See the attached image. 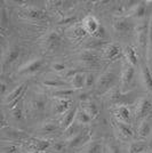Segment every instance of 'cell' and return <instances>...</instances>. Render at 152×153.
<instances>
[{"label": "cell", "instance_id": "cell-3", "mask_svg": "<svg viewBox=\"0 0 152 153\" xmlns=\"http://www.w3.org/2000/svg\"><path fill=\"white\" fill-rule=\"evenodd\" d=\"M76 59L78 64L86 70L100 69L103 63L101 54H98L97 51H92V49H83L79 51L76 55Z\"/></svg>", "mask_w": 152, "mask_h": 153}, {"label": "cell", "instance_id": "cell-12", "mask_svg": "<svg viewBox=\"0 0 152 153\" xmlns=\"http://www.w3.org/2000/svg\"><path fill=\"white\" fill-rule=\"evenodd\" d=\"M45 65V59L41 57L33 58L31 61L26 62L25 64H23L19 70H17V76H33L36 73H38L39 71L44 68Z\"/></svg>", "mask_w": 152, "mask_h": 153}, {"label": "cell", "instance_id": "cell-32", "mask_svg": "<svg viewBox=\"0 0 152 153\" xmlns=\"http://www.w3.org/2000/svg\"><path fill=\"white\" fill-rule=\"evenodd\" d=\"M22 16H24L25 19H32V21H42L47 19V15L37 8H26L22 12Z\"/></svg>", "mask_w": 152, "mask_h": 153}, {"label": "cell", "instance_id": "cell-37", "mask_svg": "<svg viewBox=\"0 0 152 153\" xmlns=\"http://www.w3.org/2000/svg\"><path fill=\"white\" fill-rule=\"evenodd\" d=\"M146 59H148L149 66L152 69V16L150 17V30H149V41H148Z\"/></svg>", "mask_w": 152, "mask_h": 153}, {"label": "cell", "instance_id": "cell-8", "mask_svg": "<svg viewBox=\"0 0 152 153\" xmlns=\"http://www.w3.org/2000/svg\"><path fill=\"white\" fill-rule=\"evenodd\" d=\"M22 54V47L19 45L8 46L6 51H2V57H1V71H5L14 64L19 58Z\"/></svg>", "mask_w": 152, "mask_h": 153}, {"label": "cell", "instance_id": "cell-24", "mask_svg": "<svg viewBox=\"0 0 152 153\" xmlns=\"http://www.w3.org/2000/svg\"><path fill=\"white\" fill-rule=\"evenodd\" d=\"M122 56L128 64L133 65L135 68L139 65V51H137V48L135 46H125L122 48Z\"/></svg>", "mask_w": 152, "mask_h": 153}, {"label": "cell", "instance_id": "cell-31", "mask_svg": "<svg viewBox=\"0 0 152 153\" xmlns=\"http://www.w3.org/2000/svg\"><path fill=\"white\" fill-rule=\"evenodd\" d=\"M80 108H83V111H85V112H86L93 120L96 119V118L98 117V114H100V108H98V106H97L96 103L94 102V101H92L90 98L87 100V101L81 102Z\"/></svg>", "mask_w": 152, "mask_h": 153}, {"label": "cell", "instance_id": "cell-16", "mask_svg": "<svg viewBox=\"0 0 152 153\" xmlns=\"http://www.w3.org/2000/svg\"><path fill=\"white\" fill-rule=\"evenodd\" d=\"M112 26H113L114 31L117 32L118 34H121V36L128 34L129 32L134 31V29H135V26L130 22L128 16H119V17H117L113 21Z\"/></svg>", "mask_w": 152, "mask_h": 153}, {"label": "cell", "instance_id": "cell-9", "mask_svg": "<svg viewBox=\"0 0 152 153\" xmlns=\"http://www.w3.org/2000/svg\"><path fill=\"white\" fill-rule=\"evenodd\" d=\"M40 45L41 48L47 53L56 51L62 45V37L57 31H51L41 38Z\"/></svg>", "mask_w": 152, "mask_h": 153}, {"label": "cell", "instance_id": "cell-23", "mask_svg": "<svg viewBox=\"0 0 152 153\" xmlns=\"http://www.w3.org/2000/svg\"><path fill=\"white\" fill-rule=\"evenodd\" d=\"M78 108L79 106L78 105H75L72 108H70L66 113H64L62 117L58 118V123H60V127L62 130H65L66 128H69L73 122L76 120V115L77 112H78Z\"/></svg>", "mask_w": 152, "mask_h": 153}, {"label": "cell", "instance_id": "cell-45", "mask_svg": "<svg viewBox=\"0 0 152 153\" xmlns=\"http://www.w3.org/2000/svg\"><path fill=\"white\" fill-rule=\"evenodd\" d=\"M41 153H51V152H41Z\"/></svg>", "mask_w": 152, "mask_h": 153}, {"label": "cell", "instance_id": "cell-38", "mask_svg": "<svg viewBox=\"0 0 152 153\" xmlns=\"http://www.w3.org/2000/svg\"><path fill=\"white\" fill-rule=\"evenodd\" d=\"M0 23H1V33L4 36L5 30L9 26V15L7 13V9L5 7L1 8V14H0Z\"/></svg>", "mask_w": 152, "mask_h": 153}, {"label": "cell", "instance_id": "cell-14", "mask_svg": "<svg viewBox=\"0 0 152 153\" xmlns=\"http://www.w3.org/2000/svg\"><path fill=\"white\" fill-rule=\"evenodd\" d=\"M51 112L55 117H62L64 113H66L70 108H73L72 100H62V98H53V101L49 104Z\"/></svg>", "mask_w": 152, "mask_h": 153}, {"label": "cell", "instance_id": "cell-39", "mask_svg": "<svg viewBox=\"0 0 152 153\" xmlns=\"http://www.w3.org/2000/svg\"><path fill=\"white\" fill-rule=\"evenodd\" d=\"M19 151V145L13 143V142L2 143V145H1V153H17Z\"/></svg>", "mask_w": 152, "mask_h": 153}, {"label": "cell", "instance_id": "cell-15", "mask_svg": "<svg viewBox=\"0 0 152 153\" xmlns=\"http://www.w3.org/2000/svg\"><path fill=\"white\" fill-rule=\"evenodd\" d=\"M86 76H87V71L78 70L71 72L68 76V82H69L70 87L75 90L86 88Z\"/></svg>", "mask_w": 152, "mask_h": 153}, {"label": "cell", "instance_id": "cell-34", "mask_svg": "<svg viewBox=\"0 0 152 153\" xmlns=\"http://www.w3.org/2000/svg\"><path fill=\"white\" fill-rule=\"evenodd\" d=\"M75 94H76V90L72 89L71 87L53 90V91H51L53 98H62V100H71V97L75 95Z\"/></svg>", "mask_w": 152, "mask_h": 153}, {"label": "cell", "instance_id": "cell-21", "mask_svg": "<svg viewBox=\"0 0 152 153\" xmlns=\"http://www.w3.org/2000/svg\"><path fill=\"white\" fill-rule=\"evenodd\" d=\"M61 129L58 121H54V120H46V121L39 123V126L34 129V133L40 136H46V135L55 134Z\"/></svg>", "mask_w": 152, "mask_h": 153}, {"label": "cell", "instance_id": "cell-7", "mask_svg": "<svg viewBox=\"0 0 152 153\" xmlns=\"http://www.w3.org/2000/svg\"><path fill=\"white\" fill-rule=\"evenodd\" d=\"M135 81V66L124 61L120 70V88L125 93H129V88Z\"/></svg>", "mask_w": 152, "mask_h": 153}, {"label": "cell", "instance_id": "cell-5", "mask_svg": "<svg viewBox=\"0 0 152 153\" xmlns=\"http://www.w3.org/2000/svg\"><path fill=\"white\" fill-rule=\"evenodd\" d=\"M105 101L108 103H111L113 106H119V105H128L129 103L134 102L132 93H125L122 91L120 86H117L109 90L108 93L104 95Z\"/></svg>", "mask_w": 152, "mask_h": 153}, {"label": "cell", "instance_id": "cell-42", "mask_svg": "<svg viewBox=\"0 0 152 153\" xmlns=\"http://www.w3.org/2000/svg\"><path fill=\"white\" fill-rule=\"evenodd\" d=\"M51 69L53 72H55V73H63L65 72L66 70H69L68 69V65L64 63V62H61V61H56V62H53L51 64Z\"/></svg>", "mask_w": 152, "mask_h": 153}, {"label": "cell", "instance_id": "cell-41", "mask_svg": "<svg viewBox=\"0 0 152 153\" xmlns=\"http://www.w3.org/2000/svg\"><path fill=\"white\" fill-rule=\"evenodd\" d=\"M97 74L94 71H87L86 76V88H95L96 81H97Z\"/></svg>", "mask_w": 152, "mask_h": 153}, {"label": "cell", "instance_id": "cell-22", "mask_svg": "<svg viewBox=\"0 0 152 153\" xmlns=\"http://www.w3.org/2000/svg\"><path fill=\"white\" fill-rule=\"evenodd\" d=\"M152 135V117H148L146 119L142 120L139 123V127L136 130V136L139 137V140H144L149 138Z\"/></svg>", "mask_w": 152, "mask_h": 153}, {"label": "cell", "instance_id": "cell-6", "mask_svg": "<svg viewBox=\"0 0 152 153\" xmlns=\"http://www.w3.org/2000/svg\"><path fill=\"white\" fill-rule=\"evenodd\" d=\"M152 113V100L148 96L139 97L135 102L134 108V121L141 122L150 117Z\"/></svg>", "mask_w": 152, "mask_h": 153}, {"label": "cell", "instance_id": "cell-29", "mask_svg": "<svg viewBox=\"0 0 152 153\" xmlns=\"http://www.w3.org/2000/svg\"><path fill=\"white\" fill-rule=\"evenodd\" d=\"M26 137V135L23 133V131H21L19 129H16V128H12V127H8L7 128H2V138L5 140H9V142H13V140H24Z\"/></svg>", "mask_w": 152, "mask_h": 153}, {"label": "cell", "instance_id": "cell-30", "mask_svg": "<svg viewBox=\"0 0 152 153\" xmlns=\"http://www.w3.org/2000/svg\"><path fill=\"white\" fill-rule=\"evenodd\" d=\"M69 36L72 40H76V41L83 40L88 37V34H87L86 30L83 29L81 23H76L75 25L71 26V29L69 30Z\"/></svg>", "mask_w": 152, "mask_h": 153}, {"label": "cell", "instance_id": "cell-33", "mask_svg": "<svg viewBox=\"0 0 152 153\" xmlns=\"http://www.w3.org/2000/svg\"><path fill=\"white\" fill-rule=\"evenodd\" d=\"M149 144L144 140H136L129 143L128 145V153H144L148 151Z\"/></svg>", "mask_w": 152, "mask_h": 153}, {"label": "cell", "instance_id": "cell-36", "mask_svg": "<svg viewBox=\"0 0 152 153\" xmlns=\"http://www.w3.org/2000/svg\"><path fill=\"white\" fill-rule=\"evenodd\" d=\"M92 120H93V119H92V118L83 111V108L79 106L78 112H77V115H76V120H75V121H76L77 123H79L80 126L86 127L87 125H89V123L92 122Z\"/></svg>", "mask_w": 152, "mask_h": 153}, {"label": "cell", "instance_id": "cell-43", "mask_svg": "<svg viewBox=\"0 0 152 153\" xmlns=\"http://www.w3.org/2000/svg\"><path fill=\"white\" fill-rule=\"evenodd\" d=\"M65 147H66V144H64V143H62V142H53V143H51V146L48 152H51V153L63 152Z\"/></svg>", "mask_w": 152, "mask_h": 153}, {"label": "cell", "instance_id": "cell-40", "mask_svg": "<svg viewBox=\"0 0 152 153\" xmlns=\"http://www.w3.org/2000/svg\"><path fill=\"white\" fill-rule=\"evenodd\" d=\"M104 153H122V152H121V149H120V146L118 145L117 142H114V140H109V142L105 143Z\"/></svg>", "mask_w": 152, "mask_h": 153}, {"label": "cell", "instance_id": "cell-1", "mask_svg": "<svg viewBox=\"0 0 152 153\" xmlns=\"http://www.w3.org/2000/svg\"><path fill=\"white\" fill-rule=\"evenodd\" d=\"M119 83H120V73L114 70L113 68H108L97 76L95 93L98 95H105L109 90L119 86Z\"/></svg>", "mask_w": 152, "mask_h": 153}, {"label": "cell", "instance_id": "cell-20", "mask_svg": "<svg viewBox=\"0 0 152 153\" xmlns=\"http://www.w3.org/2000/svg\"><path fill=\"white\" fill-rule=\"evenodd\" d=\"M122 54V48L117 44H107L101 49V55L103 61H115Z\"/></svg>", "mask_w": 152, "mask_h": 153}, {"label": "cell", "instance_id": "cell-44", "mask_svg": "<svg viewBox=\"0 0 152 153\" xmlns=\"http://www.w3.org/2000/svg\"><path fill=\"white\" fill-rule=\"evenodd\" d=\"M144 153H152V151H146V152H144Z\"/></svg>", "mask_w": 152, "mask_h": 153}, {"label": "cell", "instance_id": "cell-25", "mask_svg": "<svg viewBox=\"0 0 152 153\" xmlns=\"http://www.w3.org/2000/svg\"><path fill=\"white\" fill-rule=\"evenodd\" d=\"M146 13H148V6L145 2L139 1L136 5H134L128 13V17H133V19H137V21H143L146 17Z\"/></svg>", "mask_w": 152, "mask_h": 153}, {"label": "cell", "instance_id": "cell-13", "mask_svg": "<svg viewBox=\"0 0 152 153\" xmlns=\"http://www.w3.org/2000/svg\"><path fill=\"white\" fill-rule=\"evenodd\" d=\"M90 140H92V130L90 128L85 127L78 135L66 140L65 144L68 149H77V147H83Z\"/></svg>", "mask_w": 152, "mask_h": 153}, {"label": "cell", "instance_id": "cell-17", "mask_svg": "<svg viewBox=\"0 0 152 153\" xmlns=\"http://www.w3.org/2000/svg\"><path fill=\"white\" fill-rule=\"evenodd\" d=\"M81 24H83V29L87 32V34L90 36L92 38H96L97 34L102 30V26L100 24V22H98V19H96L95 16H93V15H87L86 17H83Z\"/></svg>", "mask_w": 152, "mask_h": 153}, {"label": "cell", "instance_id": "cell-26", "mask_svg": "<svg viewBox=\"0 0 152 153\" xmlns=\"http://www.w3.org/2000/svg\"><path fill=\"white\" fill-rule=\"evenodd\" d=\"M41 85L47 87V88H51L54 90L62 89V88H69L70 85L68 81H64L60 78H54V76H48L45 78L44 80L41 81Z\"/></svg>", "mask_w": 152, "mask_h": 153}, {"label": "cell", "instance_id": "cell-19", "mask_svg": "<svg viewBox=\"0 0 152 153\" xmlns=\"http://www.w3.org/2000/svg\"><path fill=\"white\" fill-rule=\"evenodd\" d=\"M139 81H141V85L146 93H152V70L149 66V64H141Z\"/></svg>", "mask_w": 152, "mask_h": 153}, {"label": "cell", "instance_id": "cell-11", "mask_svg": "<svg viewBox=\"0 0 152 153\" xmlns=\"http://www.w3.org/2000/svg\"><path fill=\"white\" fill-rule=\"evenodd\" d=\"M26 87H28V82L24 81V82L19 83L16 87H14L13 90L8 91L7 95L2 98V102H4V105H7L8 108H10L14 104L21 101L22 98H24L26 93Z\"/></svg>", "mask_w": 152, "mask_h": 153}, {"label": "cell", "instance_id": "cell-2", "mask_svg": "<svg viewBox=\"0 0 152 153\" xmlns=\"http://www.w3.org/2000/svg\"><path fill=\"white\" fill-rule=\"evenodd\" d=\"M48 104V98L45 93L32 91L25 101V113L26 115L36 118L37 115L42 114Z\"/></svg>", "mask_w": 152, "mask_h": 153}, {"label": "cell", "instance_id": "cell-35", "mask_svg": "<svg viewBox=\"0 0 152 153\" xmlns=\"http://www.w3.org/2000/svg\"><path fill=\"white\" fill-rule=\"evenodd\" d=\"M83 128H85V127L80 126L79 123H77V122L75 121L69 128H66V129L63 131V133H64L63 138L65 140H70V138H72V137H75L76 135H78L80 131H81V130H83Z\"/></svg>", "mask_w": 152, "mask_h": 153}, {"label": "cell", "instance_id": "cell-10", "mask_svg": "<svg viewBox=\"0 0 152 153\" xmlns=\"http://www.w3.org/2000/svg\"><path fill=\"white\" fill-rule=\"evenodd\" d=\"M112 127L117 138L122 142H133L134 136H135V131L132 128V126L129 123H125V122L117 121L112 119Z\"/></svg>", "mask_w": 152, "mask_h": 153}, {"label": "cell", "instance_id": "cell-28", "mask_svg": "<svg viewBox=\"0 0 152 153\" xmlns=\"http://www.w3.org/2000/svg\"><path fill=\"white\" fill-rule=\"evenodd\" d=\"M105 144L102 140H92L83 147H81V153H104Z\"/></svg>", "mask_w": 152, "mask_h": 153}, {"label": "cell", "instance_id": "cell-18", "mask_svg": "<svg viewBox=\"0 0 152 153\" xmlns=\"http://www.w3.org/2000/svg\"><path fill=\"white\" fill-rule=\"evenodd\" d=\"M112 114H113V119L117 121L125 122V123H129L134 119V113H132L129 106L127 105H119V106H113L112 108Z\"/></svg>", "mask_w": 152, "mask_h": 153}, {"label": "cell", "instance_id": "cell-4", "mask_svg": "<svg viewBox=\"0 0 152 153\" xmlns=\"http://www.w3.org/2000/svg\"><path fill=\"white\" fill-rule=\"evenodd\" d=\"M149 30H150V19L139 21L137 25H135V40L136 48L142 56H146L148 51V41H149Z\"/></svg>", "mask_w": 152, "mask_h": 153}, {"label": "cell", "instance_id": "cell-27", "mask_svg": "<svg viewBox=\"0 0 152 153\" xmlns=\"http://www.w3.org/2000/svg\"><path fill=\"white\" fill-rule=\"evenodd\" d=\"M9 112H10V117L13 118L15 121H21L25 113V97L22 98L21 101L14 104L12 108H9Z\"/></svg>", "mask_w": 152, "mask_h": 153}]
</instances>
